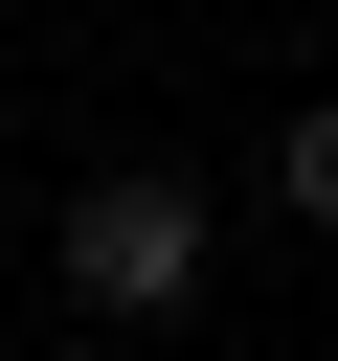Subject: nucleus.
Instances as JSON below:
<instances>
[{
	"label": "nucleus",
	"instance_id": "nucleus-1",
	"mask_svg": "<svg viewBox=\"0 0 338 361\" xmlns=\"http://www.w3.org/2000/svg\"><path fill=\"white\" fill-rule=\"evenodd\" d=\"M45 248H68V293H90V316H180V293H203V180L113 158V180H68V226H45Z\"/></svg>",
	"mask_w": 338,
	"mask_h": 361
},
{
	"label": "nucleus",
	"instance_id": "nucleus-2",
	"mask_svg": "<svg viewBox=\"0 0 338 361\" xmlns=\"http://www.w3.org/2000/svg\"><path fill=\"white\" fill-rule=\"evenodd\" d=\"M270 180H293V226H338V113H293V135H270Z\"/></svg>",
	"mask_w": 338,
	"mask_h": 361
}]
</instances>
